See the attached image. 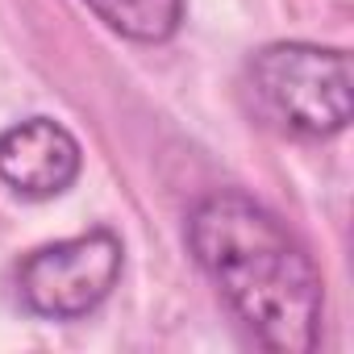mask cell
<instances>
[{
	"label": "cell",
	"mask_w": 354,
	"mask_h": 354,
	"mask_svg": "<svg viewBox=\"0 0 354 354\" xmlns=\"http://www.w3.org/2000/svg\"><path fill=\"white\" fill-rule=\"evenodd\" d=\"M88 9L129 42H167L184 21V0H88Z\"/></svg>",
	"instance_id": "5"
},
{
	"label": "cell",
	"mask_w": 354,
	"mask_h": 354,
	"mask_svg": "<svg viewBox=\"0 0 354 354\" xmlns=\"http://www.w3.org/2000/svg\"><path fill=\"white\" fill-rule=\"evenodd\" d=\"M80 142L50 117H30L0 129V180L13 192L46 201L75 184Z\"/></svg>",
	"instance_id": "4"
},
{
	"label": "cell",
	"mask_w": 354,
	"mask_h": 354,
	"mask_svg": "<svg viewBox=\"0 0 354 354\" xmlns=\"http://www.w3.org/2000/svg\"><path fill=\"white\" fill-rule=\"evenodd\" d=\"M188 246L267 350L304 354L317 346L325 304L321 275L263 205L242 192L205 196L188 217Z\"/></svg>",
	"instance_id": "1"
},
{
	"label": "cell",
	"mask_w": 354,
	"mask_h": 354,
	"mask_svg": "<svg viewBox=\"0 0 354 354\" xmlns=\"http://www.w3.org/2000/svg\"><path fill=\"white\" fill-rule=\"evenodd\" d=\"M246 88L259 113L292 133L329 138L350 121V59L308 42L263 46L246 67Z\"/></svg>",
	"instance_id": "2"
},
{
	"label": "cell",
	"mask_w": 354,
	"mask_h": 354,
	"mask_svg": "<svg viewBox=\"0 0 354 354\" xmlns=\"http://www.w3.org/2000/svg\"><path fill=\"white\" fill-rule=\"evenodd\" d=\"M121 279V238L109 230H88L67 242L34 250L17 267L21 304L38 317L71 321L92 313Z\"/></svg>",
	"instance_id": "3"
}]
</instances>
